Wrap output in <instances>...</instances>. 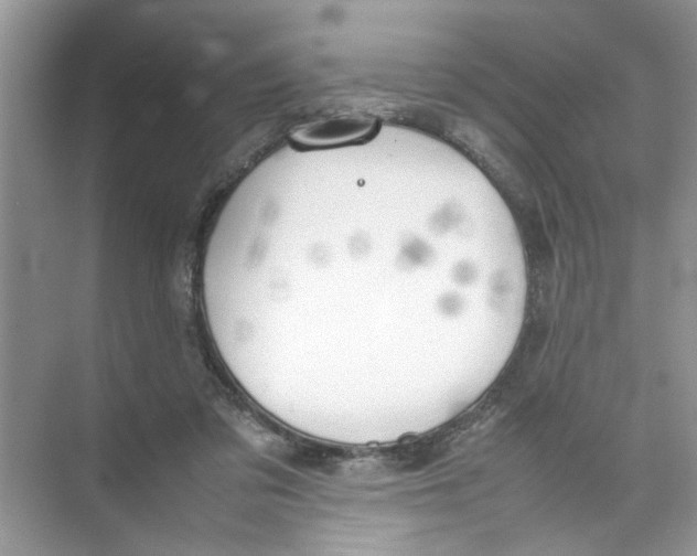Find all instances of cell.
Masks as SVG:
<instances>
[{"label":"cell","mask_w":697,"mask_h":556,"mask_svg":"<svg viewBox=\"0 0 697 556\" xmlns=\"http://www.w3.org/2000/svg\"><path fill=\"white\" fill-rule=\"evenodd\" d=\"M374 120L360 116L322 119L297 129L292 139L303 146L326 147L345 143L368 136Z\"/></svg>","instance_id":"7a4b0ae2"},{"label":"cell","mask_w":697,"mask_h":556,"mask_svg":"<svg viewBox=\"0 0 697 556\" xmlns=\"http://www.w3.org/2000/svg\"><path fill=\"white\" fill-rule=\"evenodd\" d=\"M380 263L373 269H350L352 275L313 263L281 264L245 257L235 265L230 287L244 299H266L294 293H313L335 288L372 287L383 295L403 287L507 291L518 287L515 268L496 248L487 247L421 268L410 261ZM347 268V267H346Z\"/></svg>","instance_id":"6da1fadb"}]
</instances>
